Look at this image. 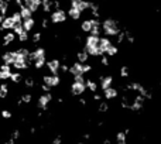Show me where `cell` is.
<instances>
[{
    "instance_id": "cell-1",
    "label": "cell",
    "mask_w": 161,
    "mask_h": 144,
    "mask_svg": "<svg viewBox=\"0 0 161 144\" xmlns=\"http://www.w3.org/2000/svg\"><path fill=\"white\" fill-rule=\"evenodd\" d=\"M99 41H101V37L92 35V34H88V37L85 38V45H83V48L86 50L89 57H101Z\"/></svg>"
},
{
    "instance_id": "cell-2",
    "label": "cell",
    "mask_w": 161,
    "mask_h": 144,
    "mask_svg": "<svg viewBox=\"0 0 161 144\" xmlns=\"http://www.w3.org/2000/svg\"><path fill=\"white\" fill-rule=\"evenodd\" d=\"M102 33L105 34V37H117L120 31L119 23L113 19H106L102 21Z\"/></svg>"
},
{
    "instance_id": "cell-3",
    "label": "cell",
    "mask_w": 161,
    "mask_h": 144,
    "mask_svg": "<svg viewBox=\"0 0 161 144\" xmlns=\"http://www.w3.org/2000/svg\"><path fill=\"white\" fill-rule=\"evenodd\" d=\"M54 100V96H52V93L48 92V93H42L40 95L37 99V107L40 109L41 112H47L48 110V107H50V103Z\"/></svg>"
},
{
    "instance_id": "cell-4",
    "label": "cell",
    "mask_w": 161,
    "mask_h": 144,
    "mask_svg": "<svg viewBox=\"0 0 161 144\" xmlns=\"http://www.w3.org/2000/svg\"><path fill=\"white\" fill-rule=\"evenodd\" d=\"M67 19H68V13H67L64 9L54 10L50 16V20L52 24H62L67 21Z\"/></svg>"
},
{
    "instance_id": "cell-5",
    "label": "cell",
    "mask_w": 161,
    "mask_h": 144,
    "mask_svg": "<svg viewBox=\"0 0 161 144\" xmlns=\"http://www.w3.org/2000/svg\"><path fill=\"white\" fill-rule=\"evenodd\" d=\"M71 93L74 96H82L83 93L86 92V81L85 82H79V81H74L71 84Z\"/></svg>"
},
{
    "instance_id": "cell-6",
    "label": "cell",
    "mask_w": 161,
    "mask_h": 144,
    "mask_svg": "<svg viewBox=\"0 0 161 144\" xmlns=\"http://www.w3.org/2000/svg\"><path fill=\"white\" fill-rule=\"evenodd\" d=\"M47 55V51L45 48H42V47H37L36 50L33 52H30V57H28V61L31 62V64H34L36 61L38 60H42V58H45Z\"/></svg>"
},
{
    "instance_id": "cell-7",
    "label": "cell",
    "mask_w": 161,
    "mask_h": 144,
    "mask_svg": "<svg viewBox=\"0 0 161 144\" xmlns=\"http://www.w3.org/2000/svg\"><path fill=\"white\" fill-rule=\"evenodd\" d=\"M42 84L48 85L50 88H57L61 84V78L60 75H44L42 76Z\"/></svg>"
},
{
    "instance_id": "cell-8",
    "label": "cell",
    "mask_w": 161,
    "mask_h": 144,
    "mask_svg": "<svg viewBox=\"0 0 161 144\" xmlns=\"http://www.w3.org/2000/svg\"><path fill=\"white\" fill-rule=\"evenodd\" d=\"M45 66L48 68V71H50L52 75H58L61 71V61L58 60V58H52V60L47 61Z\"/></svg>"
},
{
    "instance_id": "cell-9",
    "label": "cell",
    "mask_w": 161,
    "mask_h": 144,
    "mask_svg": "<svg viewBox=\"0 0 161 144\" xmlns=\"http://www.w3.org/2000/svg\"><path fill=\"white\" fill-rule=\"evenodd\" d=\"M113 82H115V78L112 75H102V76H99V86H101L102 90L113 86Z\"/></svg>"
},
{
    "instance_id": "cell-10",
    "label": "cell",
    "mask_w": 161,
    "mask_h": 144,
    "mask_svg": "<svg viewBox=\"0 0 161 144\" xmlns=\"http://www.w3.org/2000/svg\"><path fill=\"white\" fill-rule=\"evenodd\" d=\"M0 60H2V62L3 64H7V65H11L13 66V64L16 62V51H5L3 54H2V57H0Z\"/></svg>"
},
{
    "instance_id": "cell-11",
    "label": "cell",
    "mask_w": 161,
    "mask_h": 144,
    "mask_svg": "<svg viewBox=\"0 0 161 144\" xmlns=\"http://www.w3.org/2000/svg\"><path fill=\"white\" fill-rule=\"evenodd\" d=\"M11 74H13L11 65H7V64H2V65H0V81H7V79H10Z\"/></svg>"
},
{
    "instance_id": "cell-12",
    "label": "cell",
    "mask_w": 161,
    "mask_h": 144,
    "mask_svg": "<svg viewBox=\"0 0 161 144\" xmlns=\"http://www.w3.org/2000/svg\"><path fill=\"white\" fill-rule=\"evenodd\" d=\"M68 74H71L72 76H76V75H85L83 74V64H81V62H78V61H75L74 64L69 66Z\"/></svg>"
},
{
    "instance_id": "cell-13",
    "label": "cell",
    "mask_w": 161,
    "mask_h": 144,
    "mask_svg": "<svg viewBox=\"0 0 161 144\" xmlns=\"http://www.w3.org/2000/svg\"><path fill=\"white\" fill-rule=\"evenodd\" d=\"M89 3L91 2H86V0H71V6L75 7V9L81 10V11H86L89 10Z\"/></svg>"
},
{
    "instance_id": "cell-14",
    "label": "cell",
    "mask_w": 161,
    "mask_h": 144,
    "mask_svg": "<svg viewBox=\"0 0 161 144\" xmlns=\"http://www.w3.org/2000/svg\"><path fill=\"white\" fill-rule=\"evenodd\" d=\"M16 27V23L13 21V19H11V16L10 17H5V20H3V23L0 24V31H13V28Z\"/></svg>"
},
{
    "instance_id": "cell-15",
    "label": "cell",
    "mask_w": 161,
    "mask_h": 144,
    "mask_svg": "<svg viewBox=\"0 0 161 144\" xmlns=\"http://www.w3.org/2000/svg\"><path fill=\"white\" fill-rule=\"evenodd\" d=\"M117 96H119V90H117L115 86H110V88L103 90V98H105L106 100H113V99H116Z\"/></svg>"
},
{
    "instance_id": "cell-16",
    "label": "cell",
    "mask_w": 161,
    "mask_h": 144,
    "mask_svg": "<svg viewBox=\"0 0 161 144\" xmlns=\"http://www.w3.org/2000/svg\"><path fill=\"white\" fill-rule=\"evenodd\" d=\"M24 6H27L33 13H36L41 9V0H23Z\"/></svg>"
},
{
    "instance_id": "cell-17",
    "label": "cell",
    "mask_w": 161,
    "mask_h": 144,
    "mask_svg": "<svg viewBox=\"0 0 161 144\" xmlns=\"http://www.w3.org/2000/svg\"><path fill=\"white\" fill-rule=\"evenodd\" d=\"M16 37H17V35H16L13 31H7V33L3 35V41H2V45H3V47H9L11 42H14Z\"/></svg>"
},
{
    "instance_id": "cell-18",
    "label": "cell",
    "mask_w": 161,
    "mask_h": 144,
    "mask_svg": "<svg viewBox=\"0 0 161 144\" xmlns=\"http://www.w3.org/2000/svg\"><path fill=\"white\" fill-rule=\"evenodd\" d=\"M41 9H42V13L45 14H51L54 11V3L52 0H41Z\"/></svg>"
},
{
    "instance_id": "cell-19",
    "label": "cell",
    "mask_w": 161,
    "mask_h": 144,
    "mask_svg": "<svg viewBox=\"0 0 161 144\" xmlns=\"http://www.w3.org/2000/svg\"><path fill=\"white\" fill-rule=\"evenodd\" d=\"M88 60H89V54L86 52L85 48H82V50H79V51L76 52V61H78V62H81V64H86Z\"/></svg>"
},
{
    "instance_id": "cell-20",
    "label": "cell",
    "mask_w": 161,
    "mask_h": 144,
    "mask_svg": "<svg viewBox=\"0 0 161 144\" xmlns=\"http://www.w3.org/2000/svg\"><path fill=\"white\" fill-rule=\"evenodd\" d=\"M68 17H71L72 20H79L81 19V16H82V11L81 10H78V9H75V7H72V6H69V9H68Z\"/></svg>"
},
{
    "instance_id": "cell-21",
    "label": "cell",
    "mask_w": 161,
    "mask_h": 144,
    "mask_svg": "<svg viewBox=\"0 0 161 144\" xmlns=\"http://www.w3.org/2000/svg\"><path fill=\"white\" fill-rule=\"evenodd\" d=\"M23 27H24V30H26L27 33H30V31H33V28L36 27V20L33 19V17H30V19H26V20H23Z\"/></svg>"
},
{
    "instance_id": "cell-22",
    "label": "cell",
    "mask_w": 161,
    "mask_h": 144,
    "mask_svg": "<svg viewBox=\"0 0 161 144\" xmlns=\"http://www.w3.org/2000/svg\"><path fill=\"white\" fill-rule=\"evenodd\" d=\"M81 30H82L83 33L91 34V30H92V19L83 20L82 24H81Z\"/></svg>"
},
{
    "instance_id": "cell-23",
    "label": "cell",
    "mask_w": 161,
    "mask_h": 144,
    "mask_svg": "<svg viewBox=\"0 0 161 144\" xmlns=\"http://www.w3.org/2000/svg\"><path fill=\"white\" fill-rule=\"evenodd\" d=\"M19 11H20V14H21V17H23V20H26V19H30L33 16V11L30 9H28L27 6H21V7H19Z\"/></svg>"
},
{
    "instance_id": "cell-24",
    "label": "cell",
    "mask_w": 161,
    "mask_h": 144,
    "mask_svg": "<svg viewBox=\"0 0 161 144\" xmlns=\"http://www.w3.org/2000/svg\"><path fill=\"white\" fill-rule=\"evenodd\" d=\"M98 88H99V84L95 82L93 79H86V89L88 90H91L92 93H96Z\"/></svg>"
},
{
    "instance_id": "cell-25",
    "label": "cell",
    "mask_w": 161,
    "mask_h": 144,
    "mask_svg": "<svg viewBox=\"0 0 161 144\" xmlns=\"http://www.w3.org/2000/svg\"><path fill=\"white\" fill-rule=\"evenodd\" d=\"M10 92V88L7 84H0V99H6Z\"/></svg>"
},
{
    "instance_id": "cell-26",
    "label": "cell",
    "mask_w": 161,
    "mask_h": 144,
    "mask_svg": "<svg viewBox=\"0 0 161 144\" xmlns=\"http://www.w3.org/2000/svg\"><path fill=\"white\" fill-rule=\"evenodd\" d=\"M21 79H23V75H21V72H20V71L13 72V74H11V76H10V81H11L13 84H20V82H21Z\"/></svg>"
},
{
    "instance_id": "cell-27",
    "label": "cell",
    "mask_w": 161,
    "mask_h": 144,
    "mask_svg": "<svg viewBox=\"0 0 161 144\" xmlns=\"http://www.w3.org/2000/svg\"><path fill=\"white\" fill-rule=\"evenodd\" d=\"M9 2H6V0H0V14H3V16H6V14L9 13Z\"/></svg>"
},
{
    "instance_id": "cell-28",
    "label": "cell",
    "mask_w": 161,
    "mask_h": 144,
    "mask_svg": "<svg viewBox=\"0 0 161 144\" xmlns=\"http://www.w3.org/2000/svg\"><path fill=\"white\" fill-rule=\"evenodd\" d=\"M0 117H3L5 120H10L13 117V112L10 110V109H2L0 110Z\"/></svg>"
},
{
    "instance_id": "cell-29",
    "label": "cell",
    "mask_w": 161,
    "mask_h": 144,
    "mask_svg": "<svg viewBox=\"0 0 161 144\" xmlns=\"http://www.w3.org/2000/svg\"><path fill=\"white\" fill-rule=\"evenodd\" d=\"M117 52H119V48H117V45H115V44H112L110 47H109V50L106 51V54L105 55H107L109 58L110 57H115V55H117Z\"/></svg>"
},
{
    "instance_id": "cell-30",
    "label": "cell",
    "mask_w": 161,
    "mask_h": 144,
    "mask_svg": "<svg viewBox=\"0 0 161 144\" xmlns=\"http://www.w3.org/2000/svg\"><path fill=\"white\" fill-rule=\"evenodd\" d=\"M11 19H13V21L16 23V26H17V24H23V17H21L20 11H14V13L11 14Z\"/></svg>"
},
{
    "instance_id": "cell-31",
    "label": "cell",
    "mask_w": 161,
    "mask_h": 144,
    "mask_svg": "<svg viewBox=\"0 0 161 144\" xmlns=\"http://www.w3.org/2000/svg\"><path fill=\"white\" fill-rule=\"evenodd\" d=\"M45 64H47V58H42V60L36 61L33 65H34V68H36L37 71H40V69H42V68L45 66Z\"/></svg>"
},
{
    "instance_id": "cell-32",
    "label": "cell",
    "mask_w": 161,
    "mask_h": 144,
    "mask_svg": "<svg viewBox=\"0 0 161 144\" xmlns=\"http://www.w3.org/2000/svg\"><path fill=\"white\" fill-rule=\"evenodd\" d=\"M107 110H109V103L99 102V105H98V112H99V113H106Z\"/></svg>"
},
{
    "instance_id": "cell-33",
    "label": "cell",
    "mask_w": 161,
    "mask_h": 144,
    "mask_svg": "<svg viewBox=\"0 0 161 144\" xmlns=\"http://www.w3.org/2000/svg\"><path fill=\"white\" fill-rule=\"evenodd\" d=\"M24 86L27 89H33L36 86V79L34 78H26L24 79Z\"/></svg>"
},
{
    "instance_id": "cell-34",
    "label": "cell",
    "mask_w": 161,
    "mask_h": 144,
    "mask_svg": "<svg viewBox=\"0 0 161 144\" xmlns=\"http://www.w3.org/2000/svg\"><path fill=\"white\" fill-rule=\"evenodd\" d=\"M40 41H41V33H40V31H37V33L33 34L31 42H33V44H38Z\"/></svg>"
},
{
    "instance_id": "cell-35",
    "label": "cell",
    "mask_w": 161,
    "mask_h": 144,
    "mask_svg": "<svg viewBox=\"0 0 161 144\" xmlns=\"http://www.w3.org/2000/svg\"><path fill=\"white\" fill-rule=\"evenodd\" d=\"M23 31H26V30H24V27H23V24H17V26L13 28V33L16 34V35H20Z\"/></svg>"
},
{
    "instance_id": "cell-36",
    "label": "cell",
    "mask_w": 161,
    "mask_h": 144,
    "mask_svg": "<svg viewBox=\"0 0 161 144\" xmlns=\"http://www.w3.org/2000/svg\"><path fill=\"white\" fill-rule=\"evenodd\" d=\"M17 38H19L20 42H27L30 37H28V33H27V31H23V33L20 34V35H17Z\"/></svg>"
},
{
    "instance_id": "cell-37",
    "label": "cell",
    "mask_w": 161,
    "mask_h": 144,
    "mask_svg": "<svg viewBox=\"0 0 161 144\" xmlns=\"http://www.w3.org/2000/svg\"><path fill=\"white\" fill-rule=\"evenodd\" d=\"M129 68H127V66H122V68H120V76H122V78H127V76H129Z\"/></svg>"
},
{
    "instance_id": "cell-38",
    "label": "cell",
    "mask_w": 161,
    "mask_h": 144,
    "mask_svg": "<svg viewBox=\"0 0 161 144\" xmlns=\"http://www.w3.org/2000/svg\"><path fill=\"white\" fill-rule=\"evenodd\" d=\"M50 23H51V20L44 17V19L41 20V27L42 28H48V27H50Z\"/></svg>"
},
{
    "instance_id": "cell-39",
    "label": "cell",
    "mask_w": 161,
    "mask_h": 144,
    "mask_svg": "<svg viewBox=\"0 0 161 144\" xmlns=\"http://www.w3.org/2000/svg\"><path fill=\"white\" fill-rule=\"evenodd\" d=\"M92 65H89V64H83V74H88V72H92Z\"/></svg>"
},
{
    "instance_id": "cell-40",
    "label": "cell",
    "mask_w": 161,
    "mask_h": 144,
    "mask_svg": "<svg viewBox=\"0 0 161 144\" xmlns=\"http://www.w3.org/2000/svg\"><path fill=\"white\" fill-rule=\"evenodd\" d=\"M41 90L44 93H48V92H51V88L48 86V85H45V84H41Z\"/></svg>"
},
{
    "instance_id": "cell-41",
    "label": "cell",
    "mask_w": 161,
    "mask_h": 144,
    "mask_svg": "<svg viewBox=\"0 0 161 144\" xmlns=\"http://www.w3.org/2000/svg\"><path fill=\"white\" fill-rule=\"evenodd\" d=\"M61 71L67 74V72H69V66L67 65V64H61Z\"/></svg>"
},
{
    "instance_id": "cell-42",
    "label": "cell",
    "mask_w": 161,
    "mask_h": 144,
    "mask_svg": "<svg viewBox=\"0 0 161 144\" xmlns=\"http://www.w3.org/2000/svg\"><path fill=\"white\" fill-rule=\"evenodd\" d=\"M3 20H5V16H3V14H0V24L3 23Z\"/></svg>"
},
{
    "instance_id": "cell-43",
    "label": "cell",
    "mask_w": 161,
    "mask_h": 144,
    "mask_svg": "<svg viewBox=\"0 0 161 144\" xmlns=\"http://www.w3.org/2000/svg\"><path fill=\"white\" fill-rule=\"evenodd\" d=\"M6 2H9V3H10V2H11V0H6Z\"/></svg>"
},
{
    "instance_id": "cell-44",
    "label": "cell",
    "mask_w": 161,
    "mask_h": 144,
    "mask_svg": "<svg viewBox=\"0 0 161 144\" xmlns=\"http://www.w3.org/2000/svg\"><path fill=\"white\" fill-rule=\"evenodd\" d=\"M0 65H2V64H0Z\"/></svg>"
}]
</instances>
